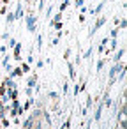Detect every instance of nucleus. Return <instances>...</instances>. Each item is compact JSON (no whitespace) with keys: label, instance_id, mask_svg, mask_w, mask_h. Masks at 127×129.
I'll return each instance as SVG.
<instances>
[]
</instances>
